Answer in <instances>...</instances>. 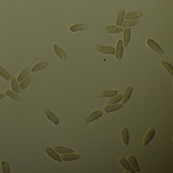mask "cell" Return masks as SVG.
Wrapping results in <instances>:
<instances>
[{
    "instance_id": "1",
    "label": "cell",
    "mask_w": 173,
    "mask_h": 173,
    "mask_svg": "<svg viewBox=\"0 0 173 173\" xmlns=\"http://www.w3.org/2000/svg\"><path fill=\"white\" fill-rule=\"evenodd\" d=\"M96 49L99 52L106 54L114 55L115 53V48L110 46L97 45Z\"/></svg>"
},
{
    "instance_id": "2",
    "label": "cell",
    "mask_w": 173,
    "mask_h": 173,
    "mask_svg": "<svg viewBox=\"0 0 173 173\" xmlns=\"http://www.w3.org/2000/svg\"><path fill=\"white\" fill-rule=\"evenodd\" d=\"M147 44L149 47L155 52H157L158 54H162L164 53L162 48H161L159 45L152 39L150 38L147 39Z\"/></svg>"
},
{
    "instance_id": "3",
    "label": "cell",
    "mask_w": 173,
    "mask_h": 173,
    "mask_svg": "<svg viewBox=\"0 0 173 173\" xmlns=\"http://www.w3.org/2000/svg\"><path fill=\"white\" fill-rule=\"evenodd\" d=\"M44 112L48 119L50 121L53 123L54 124L57 125L59 124V118H58V116L55 115L54 113L52 112L51 111L47 108L44 109Z\"/></svg>"
},
{
    "instance_id": "4",
    "label": "cell",
    "mask_w": 173,
    "mask_h": 173,
    "mask_svg": "<svg viewBox=\"0 0 173 173\" xmlns=\"http://www.w3.org/2000/svg\"><path fill=\"white\" fill-rule=\"evenodd\" d=\"M103 115V111L100 110H96L92 112L89 114V115L85 118V122L86 123H89L92 122L97 119L98 118H100Z\"/></svg>"
},
{
    "instance_id": "5",
    "label": "cell",
    "mask_w": 173,
    "mask_h": 173,
    "mask_svg": "<svg viewBox=\"0 0 173 173\" xmlns=\"http://www.w3.org/2000/svg\"><path fill=\"white\" fill-rule=\"evenodd\" d=\"M45 152L49 157H50L52 159L57 161L58 162H62V158L51 147H48L46 148Z\"/></svg>"
},
{
    "instance_id": "6",
    "label": "cell",
    "mask_w": 173,
    "mask_h": 173,
    "mask_svg": "<svg viewBox=\"0 0 173 173\" xmlns=\"http://www.w3.org/2000/svg\"><path fill=\"white\" fill-rule=\"evenodd\" d=\"M119 162L121 166L125 169L126 171L132 173H135V171L133 170V168H132L131 165L129 164L128 161L125 159L124 157H121L119 159Z\"/></svg>"
},
{
    "instance_id": "7",
    "label": "cell",
    "mask_w": 173,
    "mask_h": 173,
    "mask_svg": "<svg viewBox=\"0 0 173 173\" xmlns=\"http://www.w3.org/2000/svg\"><path fill=\"white\" fill-rule=\"evenodd\" d=\"M124 52V45L121 39L118 40L116 48L115 57L117 59H121Z\"/></svg>"
},
{
    "instance_id": "8",
    "label": "cell",
    "mask_w": 173,
    "mask_h": 173,
    "mask_svg": "<svg viewBox=\"0 0 173 173\" xmlns=\"http://www.w3.org/2000/svg\"><path fill=\"white\" fill-rule=\"evenodd\" d=\"M47 66H48V63H47V61H42V62L36 63L34 66H33V67L32 68V70H31V71H32V73H35L36 72L43 70L46 68Z\"/></svg>"
},
{
    "instance_id": "9",
    "label": "cell",
    "mask_w": 173,
    "mask_h": 173,
    "mask_svg": "<svg viewBox=\"0 0 173 173\" xmlns=\"http://www.w3.org/2000/svg\"><path fill=\"white\" fill-rule=\"evenodd\" d=\"M53 47H54V51L56 54V55L58 56L62 60H63V61L65 60L67 58V55H66L65 51H63V50L59 46L56 44H54Z\"/></svg>"
},
{
    "instance_id": "10",
    "label": "cell",
    "mask_w": 173,
    "mask_h": 173,
    "mask_svg": "<svg viewBox=\"0 0 173 173\" xmlns=\"http://www.w3.org/2000/svg\"><path fill=\"white\" fill-rule=\"evenodd\" d=\"M80 158V155L78 154H75V153H70V154H62L61 155V158L63 161H74Z\"/></svg>"
},
{
    "instance_id": "11",
    "label": "cell",
    "mask_w": 173,
    "mask_h": 173,
    "mask_svg": "<svg viewBox=\"0 0 173 173\" xmlns=\"http://www.w3.org/2000/svg\"><path fill=\"white\" fill-rule=\"evenodd\" d=\"M154 134H155V130L153 128H150L145 136L144 142H143L144 145L147 146L148 145L150 141L154 137Z\"/></svg>"
},
{
    "instance_id": "12",
    "label": "cell",
    "mask_w": 173,
    "mask_h": 173,
    "mask_svg": "<svg viewBox=\"0 0 173 173\" xmlns=\"http://www.w3.org/2000/svg\"><path fill=\"white\" fill-rule=\"evenodd\" d=\"M133 87L132 86H128L125 88V91L124 92V96L122 98V104H124L126 102H128L131 97L132 92L133 91Z\"/></svg>"
},
{
    "instance_id": "13",
    "label": "cell",
    "mask_w": 173,
    "mask_h": 173,
    "mask_svg": "<svg viewBox=\"0 0 173 173\" xmlns=\"http://www.w3.org/2000/svg\"><path fill=\"white\" fill-rule=\"evenodd\" d=\"M122 107V104H117L115 105H109L105 108L104 111L106 113L116 111Z\"/></svg>"
},
{
    "instance_id": "14",
    "label": "cell",
    "mask_w": 173,
    "mask_h": 173,
    "mask_svg": "<svg viewBox=\"0 0 173 173\" xmlns=\"http://www.w3.org/2000/svg\"><path fill=\"white\" fill-rule=\"evenodd\" d=\"M87 25L85 24H77L72 25L70 28H69V30L72 32H78L80 30H84L87 28Z\"/></svg>"
},
{
    "instance_id": "15",
    "label": "cell",
    "mask_w": 173,
    "mask_h": 173,
    "mask_svg": "<svg viewBox=\"0 0 173 173\" xmlns=\"http://www.w3.org/2000/svg\"><path fill=\"white\" fill-rule=\"evenodd\" d=\"M54 150L56 152L60 154H66V153H72L74 152V150L68 147H63L61 146H57L54 148Z\"/></svg>"
},
{
    "instance_id": "16",
    "label": "cell",
    "mask_w": 173,
    "mask_h": 173,
    "mask_svg": "<svg viewBox=\"0 0 173 173\" xmlns=\"http://www.w3.org/2000/svg\"><path fill=\"white\" fill-rule=\"evenodd\" d=\"M131 28H126L124 30V46L127 47L131 38Z\"/></svg>"
},
{
    "instance_id": "17",
    "label": "cell",
    "mask_w": 173,
    "mask_h": 173,
    "mask_svg": "<svg viewBox=\"0 0 173 173\" xmlns=\"http://www.w3.org/2000/svg\"><path fill=\"white\" fill-rule=\"evenodd\" d=\"M117 94L116 90H106L99 93V96L100 97H114Z\"/></svg>"
},
{
    "instance_id": "18",
    "label": "cell",
    "mask_w": 173,
    "mask_h": 173,
    "mask_svg": "<svg viewBox=\"0 0 173 173\" xmlns=\"http://www.w3.org/2000/svg\"><path fill=\"white\" fill-rule=\"evenodd\" d=\"M125 10L124 9L121 8L118 12L117 18L116 21V25L118 26H121L124 21V16Z\"/></svg>"
},
{
    "instance_id": "19",
    "label": "cell",
    "mask_w": 173,
    "mask_h": 173,
    "mask_svg": "<svg viewBox=\"0 0 173 173\" xmlns=\"http://www.w3.org/2000/svg\"><path fill=\"white\" fill-rule=\"evenodd\" d=\"M30 71V67H26L25 68V69L18 75V77L17 78V81H18V82H21L25 78H26Z\"/></svg>"
},
{
    "instance_id": "20",
    "label": "cell",
    "mask_w": 173,
    "mask_h": 173,
    "mask_svg": "<svg viewBox=\"0 0 173 173\" xmlns=\"http://www.w3.org/2000/svg\"><path fill=\"white\" fill-rule=\"evenodd\" d=\"M143 16V13L140 12H132L127 13L124 16V18L126 20L129 19H135L139 18Z\"/></svg>"
},
{
    "instance_id": "21",
    "label": "cell",
    "mask_w": 173,
    "mask_h": 173,
    "mask_svg": "<svg viewBox=\"0 0 173 173\" xmlns=\"http://www.w3.org/2000/svg\"><path fill=\"white\" fill-rule=\"evenodd\" d=\"M121 138L122 141L125 145H128L129 142V132L126 128H121Z\"/></svg>"
},
{
    "instance_id": "22",
    "label": "cell",
    "mask_w": 173,
    "mask_h": 173,
    "mask_svg": "<svg viewBox=\"0 0 173 173\" xmlns=\"http://www.w3.org/2000/svg\"><path fill=\"white\" fill-rule=\"evenodd\" d=\"M128 160L130 162L132 168L133 169H135L137 172H140V168H139V165L138 164L137 161H136V158L133 155H131L128 157Z\"/></svg>"
},
{
    "instance_id": "23",
    "label": "cell",
    "mask_w": 173,
    "mask_h": 173,
    "mask_svg": "<svg viewBox=\"0 0 173 173\" xmlns=\"http://www.w3.org/2000/svg\"><path fill=\"white\" fill-rule=\"evenodd\" d=\"M5 95L7 96H8L9 98L12 99L13 100L15 101L16 102H21L22 100L21 98L18 95L15 94L11 90H8V91H6L5 93Z\"/></svg>"
},
{
    "instance_id": "24",
    "label": "cell",
    "mask_w": 173,
    "mask_h": 173,
    "mask_svg": "<svg viewBox=\"0 0 173 173\" xmlns=\"http://www.w3.org/2000/svg\"><path fill=\"white\" fill-rule=\"evenodd\" d=\"M123 31V29L119 27H117L113 26H108L105 28V32L107 33H111V34H116V33H120Z\"/></svg>"
},
{
    "instance_id": "25",
    "label": "cell",
    "mask_w": 173,
    "mask_h": 173,
    "mask_svg": "<svg viewBox=\"0 0 173 173\" xmlns=\"http://www.w3.org/2000/svg\"><path fill=\"white\" fill-rule=\"evenodd\" d=\"M31 78H32V76L30 75H29L26 78L24 79V80L21 83V84L19 85L20 90L21 91H24L25 89H26V87L28 86V85L30 83Z\"/></svg>"
},
{
    "instance_id": "26",
    "label": "cell",
    "mask_w": 173,
    "mask_h": 173,
    "mask_svg": "<svg viewBox=\"0 0 173 173\" xmlns=\"http://www.w3.org/2000/svg\"><path fill=\"white\" fill-rule=\"evenodd\" d=\"M0 75L2 77H3L7 82H8L11 79V76L10 74L1 65H0Z\"/></svg>"
},
{
    "instance_id": "27",
    "label": "cell",
    "mask_w": 173,
    "mask_h": 173,
    "mask_svg": "<svg viewBox=\"0 0 173 173\" xmlns=\"http://www.w3.org/2000/svg\"><path fill=\"white\" fill-rule=\"evenodd\" d=\"M11 86L13 91L15 93L19 94L21 92V91L19 89V85H18V83L17 82L16 79L14 77H11Z\"/></svg>"
},
{
    "instance_id": "28",
    "label": "cell",
    "mask_w": 173,
    "mask_h": 173,
    "mask_svg": "<svg viewBox=\"0 0 173 173\" xmlns=\"http://www.w3.org/2000/svg\"><path fill=\"white\" fill-rule=\"evenodd\" d=\"M161 63L162 67L166 70V71L168 72L171 75H173V68L170 63L164 61H161Z\"/></svg>"
},
{
    "instance_id": "29",
    "label": "cell",
    "mask_w": 173,
    "mask_h": 173,
    "mask_svg": "<svg viewBox=\"0 0 173 173\" xmlns=\"http://www.w3.org/2000/svg\"><path fill=\"white\" fill-rule=\"evenodd\" d=\"M139 22V19H136V20H132V21H125L122 24L123 28H125L126 27H132V26H135V25L138 24Z\"/></svg>"
},
{
    "instance_id": "30",
    "label": "cell",
    "mask_w": 173,
    "mask_h": 173,
    "mask_svg": "<svg viewBox=\"0 0 173 173\" xmlns=\"http://www.w3.org/2000/svg\"><path fill=\"white\" fill-rule=\"evenodd\" d=\"M123 98V95L122 94H119L117 95V96H115L114 98L110 99V100L108 102V105L115 104L116 103L119 102L122 100Z\"/></svg>"
},
{
    "instance_id": "31",
    "label": "cell",
    "mask_w": 173,
    "mask_h": 173,
    "mask_svg": "<svg viewBox=\"0 0 173 173\" xmlns=\"http://www.w3.org/2000/svg\"><path fill=\"white\" fill-rule=\"evenodd\" d=\"M3 173H10L9 165L6 161H3L1 163Z\"/></svg>"
},
{
    "instance_id": "32",
    "label": "cell",
    "mask_w": 173,
    "mask_h": 173,
    "mask_svg": "<svg viewBox=\"0 0 173 173\" xmlns=\"http://www.w3.org/2000/svg\"><path fill=\"white\" fill-rule=\"evenodd\" d=\"M4 97L5 95H4V94L0 93V100H1V99H3V98H4Z\"/></svg>"
},
{
    "instance_id": "33",
    "label": "cell",
    "mask_w": 173,
    "mask_h": 173,
    "mask_svg": "<svg viewBox=\"0 0 173 173\" xmlns=\"http://www.w3.org/2000/svg\"><path fill=\"white\" fill-rule=\"evenodd\" d=\"M165 1H168V0H165Z\"/></svg>"
}]
</instances>
